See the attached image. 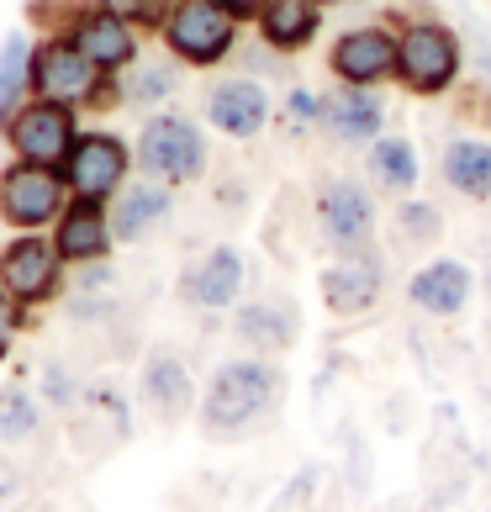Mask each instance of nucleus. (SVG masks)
I'll return each mask as SVG.
<instances>
[{"label": "nucleus", "mask_w": 491, "mask_h": 512, "mask_svg": "<svg viewBox=\"0 0 491 512\" xmlns=\"http://www.w3.org/2000/svg\"><path fill=\"white\" fill-rule=\"evenodd\" d=\"M465 74V43L439 16H396V85L407 96H449Z\"/></svg>", "instance_id": "f257e3e1"}, {"label": "nucleus", "mask_w": 491, "mask_h": 512, "mask_svg": "<svg viewBox=\"0 0 491 512\" xmlns=\"http://www.w3.org/2000/svg\"><path fill=\"white\" fill-rule=\"evenodd\" d=\"M238 16L222 6V0H169L164 16V48L169 59L191 64V69H217L238 53Z\"/></svg>", "instance_id": "f03ea898"}, {"label": "nucleus", "mask_w": 491, "mask_h": 512, "mask_svg": "<svg viewBox=\"0 0 491 512\" xmlns=\"http://www.w3.org/2000/svg\"><path fill=\"white\" fill-rule=\"evenodd\" d=\"M280 396V370L264 365V359H228L212 386H206V402H201V423L206 433H243L275 407Z\"/></svg>", "instance_id": "7ed1b4c3"}, {"label": "nucleus", "mask_w": 491, "mask_h": 512, "mask_svg": "<svg viewBox=\"0 0 491 512\" xmlns=\"http://www.w3.org/2000/svg\"><path fill=\"white\" fill-rule=\"evenodd\" d=\"M138 164L164 185H191L206 169V132L191 117H175V111L148 117L138 132Z\"/></svg>", "instance_id": "20e7f679"}, {"label": "nucleus", "mask_w": 491, "mask_h": 512, "mask_svg": "<svg viewBox=\"0 0 491 512\" xmlns=\"http://www.w3.org/2000/svg\"><path fill=\"white\" fill-rule=\"evenodd\" d=\"M328 69L338 85H365V90H381L396 80V22H365V27H349L333 37L328 48Z\"/></svg>", "instance_id": "39448f33"}, {"label": "nucleus", "mask_w": 491, "mask_h": 512, "mask_svg": "<svg viewBox=\"0 0 491 512\" xmlns=\"http://www.w3.org/2000/svg\"><path fill=\"white\" fill-rule=\"evenodd\" d=\"M386 291V259L375 243H360V249H338L333 264L323 270V301L338 317H360L370 312Z\"/></svg>", "instance_id": "423d86ee"}, {"label": "nucleus", "mask_w": 491, "mask_h": 512, "mask_svg": "<svg viewBox=\"0 0 491 512\" xmlns=\"http://www.w3.org/2000/svg\"><path fill=\"white\" fill-rule=\"evenodd\" d=\"M375 185L354 180V175H333L317 191V222L333 249H360V243H375Z\"/></svg>", "instance_id": "0eeeda50"}, {"label": "nucleus", "mask_w": 491, "mask_h": 512, "mask_svg": "<svg viewBox=\"0 0 491 512\" xmlns=\"http://www.w3.org/2000/svg\"><path fill=\"white\" fill-rule=\"evenodd\" d=\"M127 164H132V154H127L122 138H111V132H80V143H74L69 159H64V180H69L74 196L106 201L127 185Z\"/></svg>", "instance_id": "6e6552de"}, {"label": "nucleus", "mask_w": 491, "mask_h": 512, "mask_svg": "<svg viewBox=\"0 0 491 512\" xmlns=\"http://www.w3.org/2000/svg\"><path fill=\"white\" fill-rule=\"evenodd\" d=\"M64 185L48 164H16L0 180V212L16 227H43L53 217H64Z\"/></svg>", "instance_id": "1a4fd4ad"}, {"label": "nucleus", "mask_w": 491, "mask_h": 512, "mask_svg": "<svg viewBox=\"0 0 491 512\" xmlns=\"http://www.w3.org/2000/svg\"><path fill=\"white\" fill-rule=\"evenodd\" d=\"M74 111L64 101H32L27 111H16V122H11V143L22 148V159L27 164H64L69 159V148L80 143L74 138Z\"/></svg>", "instance_id": "9d476101"}, {"label": "nucleus", "mask_w": 491, "mask_h": 512, "mask_svg": "<svg viewBox=\"0 0 491 512\" xmlns=\"http://www.w3.org/2000/svg\"><path fill=\"white\" fill-rule=\"evenodd\" d=\"M206 117L217 132L228 138H254L270 122V90H264L254 74H233V80H217L206 90Z\"/></svg>", "instance_id": "9b49d317"}, {"label": "nucleus", "mask_w": 491, "mask_h": 512, "mask_svg": "<svg viewBox=\"0 0 491 512\" xmlns=\"http://www.w3.org/2000/svg\"><path fill=\"white\" fill-rule=\"evenodd\" d=\"M323 132H328L333 143L370 148V143L386 132V101H381V90H365V85H338V90H328Z\"/></svg>", "instance_id": "f8f14e48"}, {"label": "nucleus", "mask_w": 491, "mask_h": 512, "mask_svg": "<svg viewBox=\"0 0 491 512\" xmlns=\"http://www.w3.org/2000/svg\"><path fill=\"white\" fill-rule=\"evenodd\" d=\"M74 48H80L101 74H117V69L138 64V27H132L127 16L96 6V11H85L80 22H74Z\"/></svg>", "instance_id": "ddd939ff"}, {"label": "nucleus", "mask_w": 491, "mask_h": 512, "mask_svg": "<svg viewBox=\"0 0 491 512\" xmlns=\"http://www.w3.org/2000/svg\"><path fill=\"white\" fill-rule=\"evenodd\" d=\"M32 74H37L43 101H64V106L96 101V90H101V69L90 64L80 48H74V37H69V43H48L43 53H37Z\"/></svg>", "instance_id": "4468645a"}, {"label": "nucleus", "mask_w": 491, "mask_h": 512, "mask_svg": "<svg viewBox=\"0 0 491 512\" xmlns=\"http://www.w3.org/2000/svg\"><path fill=\"white\" fill-rule=\"evenodd\" d=\"M180 291H185V301H191V307H201V312L233 307L238 291H243V254L228 249V243H222V249H212V254H201L191 270H185Z\"/></svg>", "instance_id": "2eb2a0df"}, {"label": "nucleus", "mask_w": 491, "mask_h": 512, "mask_svg": "<svg viewBox=\"0 0 491 512\" xmlns=\"http://www.w3.org/2000/svg\"><path fill=\"white\" fill-rule=\"evenodd\" d=\"M323 16H328V6H317V0H270L254 27H259V43L264 48H275L280 59H291V53L317 43Z\"/></svg>", "instance_id": "dca6fc26"}, {"label": "nucleus", "mask_w": 491, "mask_h": 512, "mask_svg": "<svg viewBox=\"0 0 491 512\" xmlns=\"http://www.w3.org/2000/svg\"><path fill=\"white\" fill-rule=\"evenodd\" d=\"M59 264H64L59 249H48L43 238H22L0 259V280H6V291L16 301H48L59 291Z\"/></svg>", "instance_id": "f3484780"}, {"label": "nucleus", "mask_w": 491, "mask_h": 512, "mask_svg": "<svg viewBox=\"0 0 491 512\" xmlns=\"http://www.w3.org/2000/svg\"><path fill=\"white\" fill-rule=\"evenodd\" d=\"M470 264H460V259H428L418 275L407 280V301L418 312H428V317H455V312H465V301H470Z\"/></svg>", "instance_id": "a211bd4d"}, {"label": "nucleus", "mask_w": 491, "mask_h": 512, "mask_svg": "<svg viewBox=\"0 0 491 512\" xmlns=\"http://www.w3.org/2000/svg\"><path fill=\"white\" fill-rule=\"evenodd\" d=\"M111 212H106V201H85V196H74V206L59 217V249L69 264H96L111 254Z\"/></svg>", "instance_id": "6ab92c4d"}, {"label": "nucleus", "mask_w": 491, "mask_h": 512, "mask_svg": "<svg viewBox=\"0 0 491 512\" xmlns=\"http://www.w3.org/2000/svg\"><path fill=\"white\" fill-rule=\"evenodd\" d=\"M365 175H370V185H375L381 196L407 201L412 191H418V180H423L412 138H402V132H381V138L365 148Z\"/></svg>", "instance_id": "aec40b11"}, {"label": "nucleus", "mask_w": 491, "mask_h": 512, "mask_svg": "<svg viewBox=\"0 0 491 512\" xmlns=\"http://www.w3.org/2000/svg\"><path fill=\"white\" fill-rule=\"evenodd\" d=\"M238 338L259 354H286L296 344V307L286 296H259V301H243L238 307Z\"/></svg>", "instance_id": "412c9836"}, {"label": "nucleus", "mask_w": 491, "mask_h": 512, "mask_svg": "<svg viewBox=\"0 0 491 512\" xmlns=\"http://www.w3.org/2000/svg\"><path fill=\"white\" fill-rule=\"evenodd\" d=\"M169 217V185L164 180H138L117 191V212H111V233L117 243H138Z\"/></svg>", "instance_id": "4be33fe9"}, {"label": "nucleus", "mask_w": 491, "mask_h": 512, "mask_svg": "<svg viewBox=\"0 0 491 512\" xmlns=\"http://www.w3.org/2000/svg\"><path fill=\"white\" fill-rule=\"evenodd\" d=\"M439 175L465 201H491V138H455L439 159Z\"/></svg>", "instance_id": "5701e85b"}, {"label": "nucleus", "mask_w": 491, "mask_h": 512, "mask_svg": "<svg viewBox=\"0 0 491 512\" xmlns=\"http://www.w3.org/2000/svg\"><path fill=\"white\" fill-rule=\"evenodd\" d=\"M143 396H148V407H154L159 417H185L191 412V370L180 365V354H154L143 365Z\"/></svg>", "instance_id": "b1692460"}, {"label": "nucleus", "mask_w": 491, "mask_h": 512, "mask_svg": "<svg viewBox=\"0 0 491 512\" xmlns=\"http://www.w3.org/2000/svg\"><path fill=\"white\" fill-rule=\"evenodd\" d=\"M175 90H180L175 64H143V69H132V80H127V101L132 106H154L164 96H175Z\"/></svg>", "instance_id": "393cba45"}, {"label": "nucleus", "mask_w": 491, "mask_h": 512, "mask_svg": "<svg viewBox=\"0 0 491 512\" xmlns=\"http://www.w3.org/2000/svg\"><path fill=\"white\" fill-rule=\"evenodd\" d=\"M396 233H402L407 243H418V249H428V243L444 233L439 206H433V201H412V196H407L402 206H396Z\"/></svg>", "instance_id": "a878e982"}, {"label": "nucleus", "mask_w": 491, "mask_h": 512, "mask_svg": "<svg viewBox=\"0 0 491 512\" xmlns=\"http://www.w3.org/2000/svg\"><path fill=\"white\" fill-rule=\"evenodd\" d=\"M32 428H37V407H32V396L22 386H11L6 396H0V439H32Z\"/></svg>", "instance_id": "bb28decb"}, {"label": "nucleus", "mask_w": 491, "mask_h": 512, "mask_svg": "<svg viewBox=\"0 0 491 512\" xmlns=\"http://www.w3.org/2000/svg\"><path fill=\"white\" fill-rule=\"evenodd\" d=\"M22 80H27V43H22V37H11L6 53H0V111L16 101Z\"/></svg>", "instance_id": "cd10ccee"}, {"label": "nucleus", "mask_w": 491, "mask_h": 512, "mask_svg": "<svg viewBox=\"0 0 491 512\" xmlns=\"http://www.w3.org/2000/svg\"><path fill=\"white\" fill-rule=\"evenodd\" d=\"M323 111H328V96H317L312 85H296L291 96H286V117H291L296 132L301 127H323Z\"/></svg>", "instance_id": "c85d7f7f"}, {"label": "nucleus", "mask_w": 491, "mask_h": 512, "mask_svg": "<svg viewBox=\"0 0 491 512\" xmlns=\"http://www.w3.org/2000/svg\"><path fill=\"white\" fill-rule=\"evenodd\" d=\"M106 11H117V16H127L132 27H164V16H169V0H101Z\"/></svg>", "instance_id": "c756f323"}, {"label": "nucleus", "mask_w": 491, "mask_h": 512, "mask_svg": "<svg viewBox=\"0 0 491 512\" xmlns=\"http://www.w3.org/2000/svg\"><path fill=\"white\" fill-rule=\"evenodd\" d=\"M222 6H228L238 22H259L264 16V6H270V0H222Z\"/></svg>", "instance_id": "7c9ffc66"}, {"label": "nucleus", "mask_w": 491, "mask_h": 512, "mask_svg": "<svg viewBox=\"0 0 491 512\" xmlns=\"http://www.w3.org/2000/svg\"><path fill=\"white\" fill-rule=\"evenodd\" d=\"M11 333H16V307L6 296H0V354H6V344H11Z\"/></svg>", "instance_id": "2f4dec72"}, {"label": "nucleus", "mask_w": 491, "mask_h": 512, "mask_svg": "<svg viewBox=\"0 0 491 512\" xmlns=\"http://www.w3.org/2000/svg\"><path fill=\"white\" fill-rule=\"evenodd\" d=\"M476 64H481V74H491V43H486V48H476Z\"/></svg>", "instance_id": "473e14b6"}, {"label": "nucleus", "mask_w": 491, "mask_h": 512, "mask_svg": "<svg viewBox=\"0 0 491 512\" xmlns=\"http://www.w3.org/2000/svg\"><path fill=\"white\" fill-rule=\"evenodd\" d=\"M11 486H16V481H11V465H0V497H6Z\"/></svg>", "instance_id": "72a5a7b5"}, {"label": "nucleus", "mask_w": 491, "mask_h": 512, "mask_svg": "<svg viewBox=\"0 0 491 512\" xmlns=\"http://www.w3.org/2000/svg\"><path fill=\"white\" fill-rule=\"evenodd\" d=\"M317 6H349V0H317Z\"/></svg>", "instance_id": "f704fd0d"}]
</instances>
